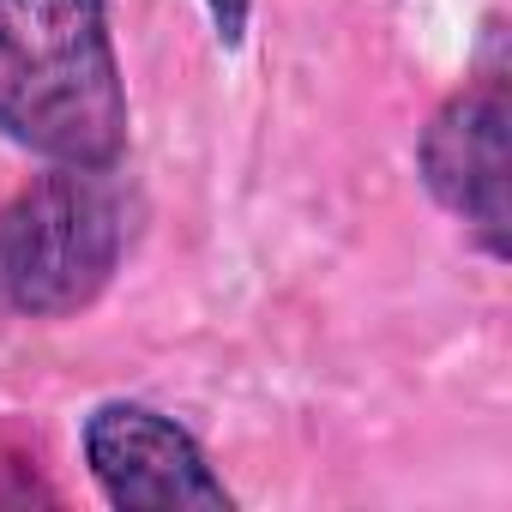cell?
Here are the masks:
<instances>
[{
    "mask_svg": "<svg viewBox=\"0 0 512 512\" xmlns=\"http://www.w3.org/2000/svg\"><path fill=\"white\" fill-rule=\"evenodd\" d=\"M205 13H211V31L223 49H241L247 43V13H253V0H205Z\"/></svg>",
    "mask_w": 512,
    "mask_h": 512,
    "instance_id": "obj_5",
    "label": "cell"
},
{
    "mask_svg": "<svg viewBox=\"0 0 512 512\" xmlns=\"http://www.w3.org/2000/svg\"><path fill=\"white\" fill-rule=\"evenodd\" d=\"M133 241L115 169L55 163L0 205V314L73 320L85 314Z\"/></svg>",
    "mask_w": 512,
    "mask_h": 512,
    "instance_id": "obj_2",
    "label": "cell"
},
{
    "mask_svg": "<svg viewBox=\"0 0 512 512\" xmlns=\"http://www.w3.org/2000/svg\"><path fill=\"white\" fill-rule=\"evenodd\" d=\"M0 133L67 169L121 163L127 85L109 0H0Z\"/></svg>",
    "mask_w": 512,
    "mask_h": 512,
    "instance_id": "obj_1",
    "label": "cell"
},
{
    "mask_svg": "<svg viewBox=\"0 0 512 512\" xmlns=\"http://www.w3.org/2000/svg\"><path fill=\"white\" fill-rule=\"evenodd\" d=\"M85 464L109 506L121 512H181V506H235L205 446L163 410L139 398H109L85 416Z\"/></svg>",
    "mask_w": 512,
    "mask_h": 512,
    "instance_id": "obj_3",
    "label": "cell"
},
{
    "mask_svg": "<svg viewBox=\"0 0 512 512\" xmlns=\"http://www.w3.org/2000/svg\"><path fill=\"white\" fill-rule=\"evenodd\" d=\"M416 169L434 205L464 217L476 241L506 253V73L488 67L452 91L416 139Z\"/></svg>",
    "mask_w": 512,
    "mask_h": 512,
    "instance_id": "obj_4",
    "label": "cell"
}]
</instances>
